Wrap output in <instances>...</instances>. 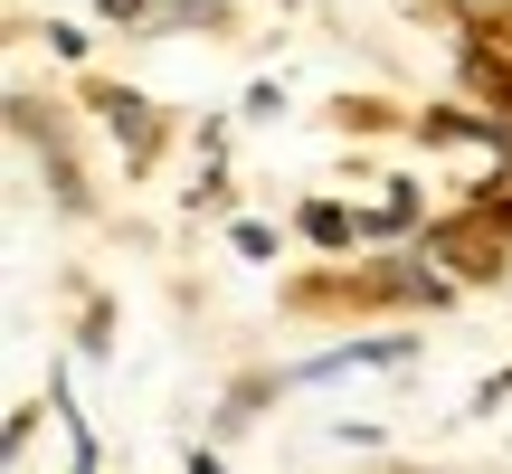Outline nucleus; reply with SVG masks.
<instances>
[{"instance_id": "f03ea898", "label": "nucleus", "mask_w": 512, "mask_h": 474, "mask_svg": "<svg viewBox=\"0 0 512 474\" xmlns=\"http://www.w3.org/2000/svg\"><path fill=\"white\" fill-rule=\"evenodd\" d=\"M456 10H465V19H494V10H503V0H456Z\"/></svg>"}, {"instance_id": "f257e3e1", "label": "nucleus", "mask_w": 512, "mask_h": 474, "mask_svg": "<svg viewBox=\"0 0 512 474\" xmlns=\"http://www.w3.org/2000/svg\"><path fill=\"white\" fill-rule=\"evenodd\" d=\"M105 114H114V133H124L133 152L152 143V114H143V95H105Z\"/></svg>"}]
</instances>
